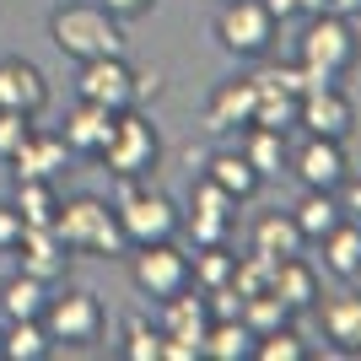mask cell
<instances>
[{
  "instance_id": "cell-1",
  "label": "cell",
  "mask_w": 361,
  "mask_h": 361,
  "mask_svg": "<svg viewBox=\"0 0 361 361\" xmlns=\"http://www.w3.org/2000/svg\"><path fill=\"white\" fill-rule=\"evenodd\" d=\"M54 238L65 243V254H81V259H119L130 254V238L119 226V211L97 195H81V200H65L60 216H54Z\"/></svg>"
},
{
  "instance_id": "cell-2",
  "label": "cell",
  "mask_w": 361,
  "mask_h": 361,
  "mask_svg": "<svg viewBox=\"0 0 361 361\" xmlns=\"http://www.w3.org/2000/svg\"><path fill=\"white\" fill-rule=\"evenodd\" d=\"M49 38L65 60H97V54H124L119 16H108L103 6H54L49 11Z\"/></svg>"
},
{
  "instance_id": "cell-3",
  "label": "cell",
  "mask_w": 361,
  "mask_h": 361,
  "mask_svg": "<svg viewBox=\"0 0 361 361\" xmlns=\"http://www.w3.org/2000/svg\"><path fill=\"white\" fill-rule=\"evenodd\" d=\"M297 60L313 75H324V81L350 75L356 60H361V38H356V27H350V16H334V11L307 16V27H302V38H297Z\"/></svg>"
},
{
  "instance_id": "cell-4",
  "label": "cell",
  "mask_w": 361,
  "mask_h": 361,
  "mask_svg": "<svg viewBox=\"0 0 361 361\" xmlns=\"http://www.w3.org/2000/svg\"><path fill=\"white\" fill-rule=\"evenodd\" d=\"M97 162H103L114 178H151L157 162H162V135H157V124H151L146 114H135V108L114 114V130H108Z\"/></svg>"
},
{
  "instance_id": "cell-5",
  "label": "cell",
  "mask_w": 361,
  "mask_h": 361,
  "mask_svg": "<svg viewBox=\"0 0 361 361\" xmlns=\"http://www.w3.org/2000/svg\"><path fill=\"white\" fill-rule=\"evenodd\" d=\"M114 211H119V226H124V238H130V248H140V243H167V238L183 232V211L167 195L146 189V178H119Z\"/></svg>"
},
{
  "instance_id": "cell-6",
  "label": "cell",
  "mask_w": 361,
  "mask_h": 361,
  "mask_svg": "<svg viewBox=\"0 0 361 361\" xmlns=\"http://www.w3.org/2000/svg\"><path fill=\"white\" fill-rule=\"evenodd\" d=\"M130 281H135L140 297H178V291H189L195 281H189V254L178 248V238L167 243H140V248H130Z\"/></svg>"
},
{
  "instance_id": "cell-7",
  "label": "cell",
  "mask_w": 361,
  "mask_h": 361,
  "mask_svg": "<svg viewBox=\"0 0 361 361\" xmlns=\"http://www.w3.org/2000/svg\"><path fill=\"white\" fill-rule=\"evenodd\" d=\"M44 329L54 345H97L108 329L103 297L97 291H60L44 302Z\"/></svg>"
},
{
  "instance_id": "cell-8",
  "label": "cell",
  "mask_w": 361,
  "mask_h": 361,
  "mask_svg": "<svg viewBox=\"0 0 361 361\" xmlns=\"http://www.w3.org/2000/svg\"><path fill=\"white\" fill-rule=\"evenodd\" d=\"M216 38H221L226 54L259 60V54H270V44H275V16L264 11V0H226L221 16H216Z\"/></svg>"
},
{
  "instance_id": "cell-9",
  "label": "cell",
  "mask_w": 361,
  "mask_h": 361,
  "mask_svg": "<svg viewBox=\"0 0 361 361\" xmlns=\"http://www.w3.org/2000/svg\"><path fill=\"white\" fill-rule=\"evenodd\" d=\"M297 130L324 135V140H350V130H356V103L345 97V87H340V81H324V87L302 92V103H297Z\"/></svg>"
},
{
  "instance_id": "cell-10",
  "label": "cell",
  "mask_w": 361,
  "mask_h": 361,
  "mask_svg": "<svg viewBox=\"0 0 361 361\" xmlns=\"http://www.w3.org/2000/svg\"><path fill=\"white\" fill-rule=\"evenodd\" d=\"M75 92L87 103L108 108V114H124L135 108V71L124 65V54H97V60H81V81Z\"/></svg>"
},
{
  "instance_id": "cell-11",
  "label": "cell",
  "mask_w": 361,
  "mask_h": 361,
  "mask_svg": "<svg viewBox=\"0 0 361 361\" xmlns=\"http://www.w3.org/2000/svg\"><path fill=\"white\" fill-rule=\"evenodd\" d=\"M291 173H297L302 189H340L350 178V162H345V140H324V135H307L297 151H291Z\"/></svg>"
},
{
  "instance_id": "cell-12",
  "label": "cell",
  "mask_w": 361,
  "mask_h": 361,
  "mask_svg": "<svg viewBox=\"0 0 361 361\" xmlns=\"http://www.w3.org/2000/svg\"><path fill=\"white\" fill-rule=\"evenodd\" d=\"M183 226H189L195 248H211V243H226V238H232V226H238V200L226 195L221 183L200 178V183H195V211L183 216Z\"/></svg>"
},
{
  "instance_id": "cell-13",
  "label": "cell",
  "mask_w": 361,
  "mask_h": 361,
  "mask_svg": "<svg viewBox=\"0 0 361 361\" xmlns=\"http://www.w3.org/2000/svg\"><path fill=\"white\" fill-rule=\"evenodd\" d=\"M0 108H11V114H27V119H38L49 108V81L44 71L32 60H0Z\"/></svg>"
},
{
  "instance_id": "cell-14",
  "label": "cell",
  "mask_w": 361,
  "mask_h": 361,
  "mask_svg": "<svg viewBox=\"0 0 361 361\" xmlns=\"http://www.w3.org/2000/svg\"><path fill=\"white\" fill-rule=\"evenodd\" d=\"M205 124H211L216 135L238 130V124H254V75L216 81V92L205 97Z\"/></svg>"
},
{
  "instance_id": "cell-15",
  "label": "cell",
  "mask_w": 361,
  "mask_h": 361,
  "mask_svg": "<svg viewBox=\"0 0 361 361\" xmlns=\"http://www.w3.org/2000/svg\"><path fill=\"white\" fill-rule=\"evenodd\" d=\"M318 324L340 356H361V291H340V297L318 302Z\"/></svg>"
},
{
  "instance_id": "cell-16",
  "label": "cell",
  "mask_w": 361,
  "mask_h": 361,
  "mask_svg": "<svg viewBox=\"0 0 361 361\" xmlns=\"http://www.w3.org/2000/svg\"><path fill=\"white\" fill-rule=\"evenodd\" d=\"M108 130H114V114H108V108H97V103H87V97H75V108L65 114L60 140L75 151V157H97V151H103V140H108Z\"/></svg>"
},
{
  "instance_id": "cell-17",
  "label": "cell",
  "mask_w": 361,
  "mask_h": 361,
  "mask_svg": "<svg viewBox=\"0 0 361 361\" xmlns=\"http://www.w3.org/2000/svg\"><path fill=\"white\" fill-rule=\"evenodd\" d=\"M270 291L286 302L291 313H307V307H318V270H313V264H307L302 254L275 259V270H270Z\"/></svg>"
},
{
  "instance_id": "cell-18",
  "label": "cell",
  "mask_w": 361,
  "mask_h": 361,
  "mask_svg": "<svg viewBox=\"0 0 361 361\" xmlns=\"http://www.w3.org/2000/svg\"><path fill=\"white\" fill-rule=\"evenodd\" d=\"M11 254L22 259V270L38 275V281H54V275H65V264H71L65 243L54 238V226H27V232H22V243H16Z\"/></svg>"
},
{
  "instance_id": "cell-19",
  "label": "cell",
  "mask_w": 361,
  "mask_h": 361,
  "mask_svg": "<svg viewBox=\"0 0 361 361\" xmlns=\"http://www.w3.org/2000/svg\"><path fill=\"white\" fill-rule=\"evenodd\" d=\"M65 157H71V146H65L60 135H49V130H32V135L16 146L11 173H16V178H60Z\"/></svg>"
},
{
  "instance_id": "cell-20",
  "label": "cell",
  "mask_w": 361,
  "mask_h": 361,
  "mask_svg": "<svg viewBox=\"0 0 361 361\" xmlns=\"http://www.w3.org/2000/svg\"><path fill=\"white\" fill-rule=\"evenodd\" d=\"M307 248V238H302V226L291 221V211H264L254 221V254L264 259H291Z\"/></svg>"
},
{
  "instance_id": "cell-21",
  "label": "cell",
  "mask_w": 361,
  "mask_h": 361,
  "mask_svg": "<svg viewBox=\"0 0 361 361\" xmlns=\"http://www.w3.org/2000/svg\"><path fill=\"white\" fill-rule=\"evenodd\" d=\"M318 248H324V270L340 275V281H361V221H340L329 232V238H318Z\"/></svg>"
},
{
  "instance_id": "cell-22",
  "label": "cell",
  "mask_w": 361,
  "mask_h": 361,
  "mask_svg": "<svg viewBox=\"0 0 361 361\" xmlns=\"http://www.w3.org/2000/svg\"><path fill=\"white\" fill-rule=\"evenodd\" d=\"M205 329H211V302L205 297L178 291V297L162 302V334H178V340H200L205 345Z\"/></svg>"
},
{
  "instance_id": "cell-23",
  "label": "cell",
  "mask_w": 361,
  "mask_h": 361,
  "mask_svg": "<svg viewBox=\"0 0 361 361\" xmlns=\"http://www.w3.org/2000/svg\"><path fill=\"white\" fill-rule=\"evenodd\" d=\"M44 302H49V281H38V275H27V270L6 275V286H0V313H6V324H16V318H44Z\"/></svg>"
},
{
  "instance_id": "cell-24",
  "label": "cell",
  "mask_w": 361,
  "mask_h": 361,
  "mask_svg": "<svg viewBox=\"0 0 361 361\" xmlns=\"http://www.w3.org/2000/svg\"><path fill=\"white\" fill-rule=\"evenodd\" d=\"M205 178L221 183V189L238 200V205H243V200H254V195H259V183H264V178L254 173V162L243 157V151H216L211 162H205Z\"/></svg>"
},
{
  "instance_id": "cell-25",
  "label": "cell",
  "mask_w": 361,
  "mask_h": 361,
  "mask_svg": "<svg viewBox=\"0 0 361 361\" xmlns=\"http://www.w3.org/2000/svg\"><path fill=\"white\" fill-rule=\"evenodd\" d=\"M243 157L254 162L259 178H275V173H286V162H291V140H286V130H264V124H248Z\"/></svg>"
},
{
  "instance_id": "cell-26",
  "label": "cell",
  "mask_w": 361,
  "mask_h": 361,
  "mask_svg": "<svg viewBox=\"0 0 361 361\" xmlns=\"http://www.w3.org/2000/svg\"><path fill=\"white\" fill-rule=\"evenodd\" d=\"M291 221L302 226V238H307V243H318V238H329L334 226L345 221V205H340L329 189H307V195H302V205L291 211Z\"/></svg>"
},
{
  "instance_id": "cell-27",
  "label": "cell",
  "mask_w": 361,
  "mask_h": 361,
  "mask_svg": "<svg viewBox=\"0 0 361 361\" xmlns=\"http://www.w3.org/2000/svg\"><path fill=\"white\" fill-rule=\"evenodd\" d=\"M200 356H211V361H254V334H248L243 318H211Z\"/></svg>"
},
{
  "instance_id": "cell-28",
  "label": "cell",
  "mask_w": 361,
  "mask_h": 361,
  "mask_svg": "<svg viewBox=\"0 0 361 361\" xmlns=\"http://www.w3.org/2000/svg\"><path fill=\"white\" fill-rule=\"evenodd\" d=\"M49 350H54V340H49L44 318H16L0 334V356L6 361H49Z\"/></svg>"
},
{
  "instance_id": "cell-29",
  "label": "cell",
  "mask_w": 361,
  "mask_h": 361,
  "mask_svg": "<svg viewBox=\"0 0 361 361\" xmlns=\"http://www.w3.org/2000/svg\"><path fill=\"white\" fill-rule=\"evenodd\" d=\"M16 211H22V221L27 226H54V216H60V189H54V178H16Z\"/></svg>"
},
{
  "instance_id": "cell-30",
  "label": "cell",
  "mask_w": 361,
  "mask_h": 361,
  "mask_svg": "<svg viewBox=\"0 0 361 361\" xmlns=\"http://www.w3.org/2000/svg\"><path fill=\"white\" fill-rule=\"evenodd\" d=\"M238 318L248 324V334L259 340V334H275V329H286V324H291L297 313H291V307H286L281 297H275V291H254V297H243V313H238Z\"/></svg>"
},
{
  "instance_id": "cell-31",
  "label": "cell",
  "mask_w": 361,
  "mask_h": 361,
  "mask_svg": "<svg viewBox=\"0 0 361 361\" xmlns=\"http://www.w3.org/2000/svg\"><path fill=\"white\" fill-rule=\"evenodd\" d=\"M232 270H238V254L226 248V243H211V248H200L195 259H189V281H195L200 291H216L232 281Z\"/></svg>"
},
{
  "instance_id": "cell-32",
  "label": "cell",
  "mask_w": 361,
  "mask_h": 361,
  "mask_svg": "<svg viewBox=\"0 0 361 361\" xmlns=\"http://www.w3.org/2000/svg\"><path fill=\"white\" fill-rule=\"evenodd\" d=\"M313 350H307V340H302L297 329H275V334H259L254 340V361H307Z\"/></svg>"
},
{
  "instance_id": "cell-33",
  "label": "cell",
  "mask_w": 361,
  "mask_h": 361,
  "mask_svg": "<svg viewBox=\"0 0 361 361\" xmlns=\"http://www.w3.org/2000/svg\"><path fill=\"white\" fill-rule=\"evenodd\" d=\"M124 356L130 361H157L162 356V329H151L146 318H124Z\"/></svg>"
},
{
  "instance_id": "cell-34",
  "label": "cell",
  "mask_w": 361,
  "mask_h": 361,
  "mask_svg": "<svg viewBox=\"0 0 361 361\" xmlns=\"http://www.w3.org/2000/svg\"><path fill=\"white\" fill-rule=\"evenodd\" d=\"M27 135H32V119H27V114H11V108H0V157H6V162L16 157V146H22Z\"/></svg>"
},
{
  "instance_id": "cell-35",
  "label": "cell",
  "mask_w": 361,
  "mask_h": 361,
  "mask_svg": "<svg viewBox=\"0 0 361 361\" xmlns=\"http://www.w3.org/2000/svg\"><path fill=\"white\" fill-rule=\"evenodd\" d=\"M22 232H27L22 211H16V205H0V254H11L16 243H22Z\"/></svg>"
},
{
  "instance_id": "cell-36",
  "label": "cell",
  "mask_w": 361,
  "mask_h": 361,
  "mask_svg": "<svg viewBox=\"0 0 361 361\" xmlns=\"http://www.w3.org/2000/svg\"><path fill=\"white\" fill-rule=\"evenodd\" d=\"M264 11H270L275 22H291V16H318L324 0H264Z\"/></svg>"
},
{
  "instance_id": "cell-37",
  "label": "cell",
  "mask_w": 361,
  "mask_h": 361,
  "mask_svg": "<svg viewBox=\"0 0 361 361\" xmlns=\"http://www.w3.org/2000/svg\"><path fill=\"white\" fill-rule=\"evenodd\" d=\"M157 361H200V340H178V334H162V356Z\"/></svg>"
},
{
  "instance_id": "cell-38",
  "label": "cell",
  "mask_w": 361,
  "mask_h": 361,
  "mask_svg": "<svg viewBox=\"0 0 361 361\" xmlns=\"http://www.w3.org/2000/svg\"><path fill=\"white\" fill-rule=\"evenodd\" d=\"M103 11H108V16H119V22H135V16L157 11V0H103Z\"/></svg>"
},
{
  "instance_id": "cell-39",
  "label": "cell",
  "mask_w": 361,
  "mask_h": 361,
  "mask_svg": "<svg viewBox=\"0 0 361 361\" xmlns=\"http://www.w3.org/2000/svg\"><path fill=\"white\" fill-rule=\"evenodd\" d=\"M334 195H340V205H345V216H361V173H350V178L340 183Z\"/></svg>"
},
{
  "instance_id": "cell-40",
  "label": "cell",
  "mask_w": 361,
  "mask_h": 361,
  "mask_svg": "<svg viewBox=\"0 0 361 361\" xmlns=\"http://www.w3.org/2000/svg\"><path fill=\"white\" fill-rule=\"evenodd\" d=\"M157 92H162V71H135V108L146 97H157Z\"/></svg>"
},
{
  "instance_id": "cell-41",
  "label": "cell",
  "mask_w": 361,
  "mask_h": 361,
  "mask_svg": "<svg viewBox=\"0 0 361 361\" xmlns=\"http://www.w3.org/2000/svg\"><path fill=\"white\" fill-rule=\"evenodd\" d=\"M324 11H334V16H361V0H324Z\"/></svg>"
},
{
  "instance_id": "cell-42",
  "label": "cell",
  "mask_w": 361,
  "mask_h": 361,
  "mask_svg": "<svg viewBox=\"0 0 361 361\" xmlns=\"http://www.w3.org/2000/svg\"><path fill=\"white\" fill-rule=\"evenodd\" d=\"M0 334H6V329H0Z\"/></svg>"
}]
</instances>
